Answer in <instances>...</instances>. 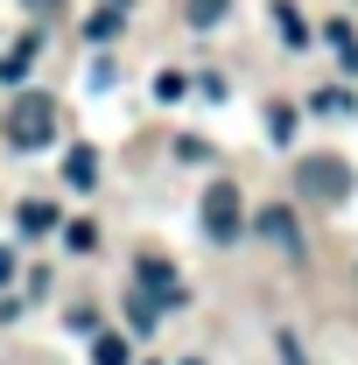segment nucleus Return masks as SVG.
Returning a JSON list of instances; mask_svg holds the SVG:
<instances>
[{
    "label": "nucleus",
    "mask_w": 358,
    "mask_h": 365,
    "mask_svg": "<svg viewBox=\"0 0 358 365\" xmlns=\"http://www.w3.org/2000/svg\"><path fill=\"white\" fill-rule=\"evenodd\" d=\"M288 127H295V106H274V113H267V134L288 140Z\"/></svg>",
    "instance_id": "obj_17"
},
{
    "label": "nucleus",
    "mask_w": 358,
    "mask_h": 365,
    "mask_svg": "<svg viewBox=\"0 0 358 365\" xmlns=\"http://www.w3.org/2000/svg\"><path fill=\"white\" fill-rule=\"evenodd\" d=\"M127 323H134V330H155V323H162V295L134 288V295H127Z\"/></svg>",
    "instance_id": "obj_6"
},
{
    "label": "nucleus",
    "mask_w": 358,
    "mask_h": 365,
    "mask_svg": "<svg viewBox=\"0 0 358 365\" xmlns=\"http://www.w3.org/2000/svg\"><path fill=\"white\" fill-rule=\"evenodd\" d=\"M274 365H310V351H302V337H295V330H281V337H274Z\"/></svg>",
    "instance_id": "obj_13"
},
{
    "label": "nucleus",
    "mask_w": 358,
    "mask_h": 365,
    "mask_svg": "<svg viewBox=\"0 0 358 365\" xmlns=\"http://www.w3.org/2000/svg\"><path fill=\"white\" fill-rule=\"evenodd\" d=\"M225 7H232V0H183V21H190V29H218Z\"/></svg>",
    "instance_id": "obj_8"
},
{
    "label": "nucleus",
    "mask_w": 358,
    "mask_h": 365,
    "mask_svg": "<svg viewBox=\"0 0 358 365\" xmlns=\"http://www.w3.org/2000/svg\"><path fill=\"white\" fill-rule=\"evenodd\" d=\"M91 365H134V351H127V337H113V330H106V337L91 344Z\"/></svg>",
    "instance_id": "obj_9"
},
{
    "label": "nucleus",
    "mask_w": 358,
    "mask_h": 365,
    "mask_svg": "<svg viewBox=\"0 0 358 365\" xmlns=\"http://www.w3.org/2000/svg\"><path fill=\"white\" fill-rule=\"evenodd\" d=\"M183 91H190V85H183L176 71H162V78H155V98H183Z\"/></svg>",
    "instance_id": "obj_18"
},
{
    "label": "nucleus",
    "mask_w": 358,
    "mask_h": 365,
    "mask_svg": "<svg viewBox=\"0 0 358 365\" xmlns=\"http://www.w3.org/2000/svg\"><path fill=\"white\" fill-rule=\"evenodd\" d=\"M85 36H91V43H106V36H120V7H113V0H106V7H98V14L85 21Z\"/></svg>",
    "instance_id": "obj_12"
},
{
    "label": "nucleus",
    "mask_w": 358,
    "mask_h": 365,
    "mask_svg": "<svg viewBox=\"0 0 358 365\" xmlns=\"http://www.w3.org/2000/svg\"><path fill=\"white\" fill-rule=\"evenodd\" d=\"M113 7H127V0H113Z\"/></svg>",
    "instance_id": "obj_21"
},
{
    "label": "nucleus",
    "mask_w": 358,
    "mask_h": 365,
    "mask_svg": "<svg viewBox=\"0 0 358 365\" xmlns=\"http://www.w3.org/2000/svg\"><path fill=\"white\" fill-rule=\"evenodd\" d=\"M0 134L14 140V148H49V134H56V98L49 91H21L7 106V127Z\"/></svg>",
    "instance_id": "obj_1"
},
{
    "label": "nucleus",
    "mask_w": 358,
    "mask_h": 365,
    "mask_svg": "<svg viewBox=\"0 0 358 365\" xmlns=\"http://www.w3.org/2000/svg\"><path fill=\"white\" fill-rule=\"evenodd\" d=\"M63 176H71V190H91V176H98V155H91V148H71V155H63Z\"/></svg>",
    "instance_id": "obj_7"
},
{
    "label": "nucleus",
    "mask_w": 358,
    "mask_h": 365,
    "mask_svg": "<svg viewBox=\"0 0 358 365\" xmlns=\"http://www.w3.org/2000/svg\"><path fill=\"white\" fill-rule=\"evenodd\" d=\"M7 274H14V253H7V246H0V281H7Z\"/></svg>",
    "instance_id": "obj_19"
},
{
    "label": "nucleus",
    "mask_w": 358,
    "mask_h": 365,
    "mask_svg": "<svg viewBox=\"0 0 358 365\" xmlns=\"http://www.w3.org/2000/svg\"><path fill=\"white\" fill-rule=\"evenodd\" d=\"M253 232H260L267 246H281V253H302V225H295V211H281V204H267V211L253 218Z\"/></svg>",
    "instance_id": "obj_4"
},
{
    "label": "nucleus",
    "mask_w": 358,
    "mask_h": 365,
    "mask_svg": "<svg viewBox=\"0 0 358 365\" xmlns=\"http://www.w3.org/2000/svg\"><path fill=\"white\" fill-rule=\"evenodd\" d=\"M29 56H36V43H14L7 56H0V78H21V71H29Z\"/></svg>",
    "instance_id": "obj_15"
},
{
    "label": "nucleus",
    "mask_w": 358,
    "mask_h": 365,
    "mask_svg": "<svg viewBox=\"0 0 358 365\" xmlns=\"http://www.w3.org/2000/svg\"><path fill=\"white\" fill-rule=\"evenodd\" d=\"M63 246H71V253H91V246H98V232H91L85 218H71V225H63Z\"/></svg>",
    "instance_id": "obj_14"
},
{
    "label": "nucleus",
    "mask_w": 358,
    "mask_h": 365,
    "mask_svg": "<svg viewBox=\"0 0 358 365\" xmlns=\"http://www.w3.org/2000/svg\"><path fill=\"white\" fill-rule=\"evenodd\" d=\"M140 288H148V295H162L169 309L183 302V288H176V267H169L162 253H140Z\"/></svg>",
    "instance_id": "obj_5"
},
{
    "label": "nucleus",
    "mask_w": 358,
    "mask_h": 365,
    "mask_svg": "<svg viewBox=\"0 0 358 365\" xmlns=\"http://www.w3.org/2000/svg\"><path fill=\"white\" fill-rule=\"evenodd\" d=\"M323 43H330V49H337V56H344V63L358 71V36L344 29V21H330V29H323Z\"/></svg>",
    "instance_id": "obj_10"
},
{
    "label": "nucleus",
    "mask_w": 358,
    "mask_h": 365,
    "mask_svg": "<svg viewBox=\"0 0 358 365\" xmlns=\"http://www.w3.org/2000/svg\"><path fill=\"white\" fill-rule=\"evenodd\" d=\"M295 190H302L310 204H344V197H352V162H337V155H302V162H295Z\"/></svg>",
    "instance_id": "obj_2"
},
{
    "label": "nucleus",
    "mask_w": 358,
    "mask_h": 365,
    "mask_svg": "<svg viewBox=\"0 0 358 365\" xmlns=\"http://www.w3.org/2000/svg\"><path fill=\"white\" fill-rule=\"evenodd\" d=\"M274 29H281V43H310V29H302V14H295V7H274Z\"/></svg>",
    "instance_id": "obj_11"
},
{
    "label": "nucleus",
    "mask_w": 358,
    "mask_h": 365,
    "mask_svg": "<svg viewBox=\"0 0 358 365\" xmlns=\"http://www.w3.org/2000/svg\"><path fill=\"white\" fill-rule=\"evenodd\" d=\"M239 225H246L239 190H232V182H211V190H204V232H211L218 246H232V239H239Z\"/></svg>",
    "instance_id": "obj_3"
},
{
    "label": "nucleus",
    "mask_w": 358,
    "mask_h": 365,
    "mask_svg": "<svg viewBox=\"0 0 358 365\" xmlns=\"http://www.w3.org/2000/svg\"><path fill=\"white\" fill-rule=\"evenodd\" d=\"M29 7H36V14H56V7H63V0H29Z\"/></svg>",
    "instance_id": "obj_20"
},
{
    "label": "nucleus",
    "mask_w": 358,
    "mask_h": 365,
    "mask_svg": "<svg viewBox=\"0 0 358 365\" xmlns=\"http://www.w3.org/2000/svg\"><path fill=\"white\" fill-rule=\"evenodd\" d=\"M49 225H56L49 204H21V232H49Z\"/></svg>",
    "instance_id": "obj_16"
}]
</instances>
